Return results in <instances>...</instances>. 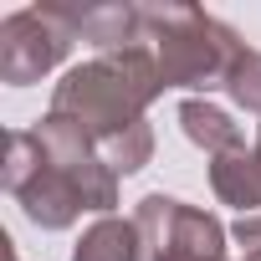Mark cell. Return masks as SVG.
I'll use <instances>...</instances> for the list:
<instances>
[{
  "mask_svg": "<svg viewBox=\"0 0 261 261\" xmlns=\"http://www.w3.org/2000/svg\"><path fill=\"white\" fill-rule=\"evenodd\" d=\"M225 92H230L246 113H256V118H261V51H246V57L230 67Z\"/></svg>",
  "mask_w": 261,
  "mask_h": 261,
  "instance_id": "7c38bea8",
  "label": "cell"
},
{
  "mask_svg": "<svg viewBox=\"0 0 261 261\" xmlns=\"http://www.w3.org/2000/svg\"><path fill=\"white\" fill-rule=\"evenodd\" d=\"M97 154H102V164H108L113 174H139V169L154 159V128H149V118L134 123V128H123L118 139L97 144Z\"/></svg>",
  "mask_w": 261,
  "mask_h": 261,
  "instance_id": "8fae6325",
  "label": "cell"
},
{
  "mask_svg": "<svg viewBox=\"0 0 261 261\" xmlns=\"http://www.w3.org/2000/svg\"><path fill=\"white\" fill-rule=\"evenodd\" d=\"M144 26L159 46L164 87H225L230 67L246 57L241 36L200 6H144Z\"/></svg>",
  "mask_w": 261,
  "mask_h": 261,
  "instance_id": "7a4b0ae2",
  "label": "cell"
},
{
  "mask_svg": "<svg viewBox=\"0 0 261 261\" xmlns=\"http://www.w3.org/2000/svg\"><path fill=\"white\" fill-rule=\"evenodd\" d=\"M72 26H77L82 41L97 46V57L102 51H128V46H144L149 41L144 6H82V11H72Z\"/></svg>",
  "mask_w": 261,
  "mask_h": 261,
  "instance_id": "52a82bcc",
  "label": "cell"
},
{
  "mask_svg": "<svg viewBox=\"0 0 261 261\" xmlns=\"http://www.w3.org/2000/svg\"><path fill=\"white\" fill-rule=\"evenodd\" d=\"M11 261H21V256H11Z\"/></svg>",
  "mask_w": 261,
  "mask_h": 261,
  "instance_id": "9a60e30c",
  "label": "cell"
},
{
  "mask_svg": "<svg viewBox=\"0 0 261 261\" xmlns=\"http://www.w3.org/2000/svg\"><path fill=\"white\" fill-rule=\"evenodd\" d=\"M72 41H77V26L67 6H26L0 26V77L11 87L41 82L72 51Z\"/></svg>",
  "mask_w": 261,
  "mask_h": 261,
  "instance_id": "5b68a950",
  "label": "cell"
},
{
  "mask_svg": "<svg viewBox=\"0 0 261 261\" xmlns=\"http://www.w3.org/2000/svg\"><path fill=\"white\" fill-rule=\"evenodd\" d=\"M210 190L225 205H236L241 215H261V174H256V159L246 144L210 159Z\"/></svg>",
  "mask_w": 261,
  "mask_h": 261,
  "instance_id": "ba28073f",
  "label": "cell"
},
{
  "mask_svg": "<svg viewBox=\"0 0 261 261\" xmlns=\"http://www.w3.org/2000/svg\"><path fill=\"white\" fill-rule=\"evenodd\" d=\"M72 261H144V236H139L134 220L102 215L92 230H82Z\"/></svg>",
  "mask_w": 261,
  "mask_h": 261,
  "instance_id": "30bf717a",
  "label": "cell"
},
{
  "mask_svg": "<svg viewBox=\"0 0 261 261\" xmlns=\"http://www.w3.org/2000/svg\"><path fill=\"white\" fill-rule=\"evenodd\" d=\"M159 92H164L159 57L149 46H128V51H102L72 67L51 92V113L72 118L92 144H108L123 128L144 123V108Z\"/></svg>",
  "mask_w": 261,
  "mask_h": 261,
  "instance_id": "6da1fadb",
  "label": "cell"
},
{
  "mask_svg": "<svg viewBox=\"0 0 261 261\" xmlns=\"http://www.w3.org/2000/svg\"><path fill=\"white\" fill-rule=\"evenodd\" d=\"M144 261H225V225L174 195H149L134 210Z\"/></svg>",
  "mask_w": 261,
  "mask_h": 261,
  "instance_id": "277c9868",
  "label": "cell"
},
{
  "mask_svg": "<svg viewBox=\"0 0 261 261\" xmlns=\"http://www.w3.org/2000/svg\"><path fill=\"white\" fill-rule=\"evenodd\" d=\"M236 241L246 246V256H261V215H241L236 220Z\"/></svg>",
  "mask_w": 261,
  "mask_h": 261,
  "instance_id": "4fadbf2b",
  "label": "cell"
},
{
  "mask_svg": "<svg viewBox=\"0 0 261 261\" xmlns=\"http://www.w3.org/2000/svg\"><path fill=\"white\" fill-rule=\"evenodd\" d=\"M251 159H256V174H261V123H256V144H251Z\"/></svg>",
  "mask_w": 261,
  "mask_h": 261,
  "instance_id": "5bb4252c",
  "label": "cell"
},
{
  "mask_svg": "<svg viewBox=\"0 0 261 261\" xmlns=\"http://www.w3.org/2000/svg\"><path fill=\"white\" fill-rule=\"evenodd\" d=\"M0 179H6V190L21 200V210H26L41 230H67V225L87 210V200H82V190L72 185V174L46 159L36 128H31V134L16 128V134L6 139V174H0Z\"/></svg>",
  "mask_w": 261,
  "mask_h": 261,
  "instance_id": "3957f363",
  "label": "cell"
},
{
  "mask_svg": "<svg viewBox=\"0 0 261 261\" xmlns=\"http://www.w3.org/2000/svg\"><path fill=\"white\" fill-rule=\"evenodd\" d=\"M36 139H41L46 159H51L57 169H67V174H72V185L82 190L87 210H113V205H118V174L102 164L97 144L82 134V128H77L72 118H62V113H46V118L36 123Z\"/></svg>",
  "mask_w": 261,
  "mask_h": 261,
  "instance_id": "8992f818",
  "label": "cell"
},
{
  "mask_svg": "<svg viewBox=\"0 0 261 261\" xmlns=\"http://www.w3.org/2000/svg\"><path fill=\"white\" fill-rule=\"evenodd\" d=\"M179 128H185V139L200 144L210 159H215V154H230V149L246 144V139H241V123H230V113H220V108L205 102V97L179 102Z\"/></svg>",
  "mask_w": 261,
  "mask_h": 261,
  "instance_id": "9c48e42d",
  "label": "cell"
}]
</instances>
